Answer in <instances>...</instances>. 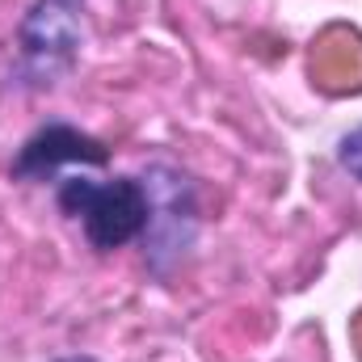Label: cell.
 <instances>
[{"label": "cell", "mask_w": 362, "mask_h": 362, "mask_svg": "<svg viewBox=\"0 0 362 362\" xmlns=\"http://www.w3.org/2000/svg\"><path fill=\"white\" fill-rule=\"evenodd\" d=\"M89 42L85 0H34L17 25V59L8 85L25 93H47L72 76Z\"/></svg>", "instance_id": "6da1fadb"}, {"label": "cell", "mask_w": 362, "mask_h": 362, "mask_svg": "<svg viewBox=\"0 0 362 362\" xmlns=\"http://www.w3.org/2000/svg\"><path fill=\"white\" fill-rule=\"evenodd\" d=\"M55 206L81 223L85 240L97 253L127 249L148 228V189L131 173H114L105 181H93L85 173L55 181Z\"/></svg>", "instance_id": "7a4b0ae2"}, {"label": "cell", "mask_w": 362, "mask_h": 362, "mask_svg": "<svg viewBox=\"0 0 362 362\" xmlns=\"http://www.w3.org/2000/svg\"><path fill=\"white\" fill-rule=\"evenodd\" d=\"M139 181L148 189V228L139 236L144 262L156 278H169L198 240V223H202L198 189L189 173H181L177 165H165V160L148 165Z\"/></svg>", "instance_id": "3957f363"}, {"label": "cell", "mask_w": 362, "mask_h": 362, "mask_svg": "<svg viewBox=\"0 0 362 362\" xmlns=\"http://www.w3.org/2000/svg\"><path fill=\"white\" fill-rule=\"evenodd\" d=\"M72 165H81V169H105L110 165V148L97 135H89V131H81V127H72L64 118H51L34 135L21 139L17 156L8 160V177L25 181V185H34V181H59V173L72 169Z\"/></svg>", "instance_id": "277c9868"}, {"label": "cell", "mask_w": 362, "mask_h": 362, "mask_svg": "<svg viewBox=\"0 0 362 362\" xmlns=\"http://www.w3.org/2000/svg\"><path fill=\"white\" fill-rule=\"evenodd\" d=\"M337 165H341L354 181H362V127L346 131V135L337 139Z\"/></svg>", "instance_id": "5b68a950"}, {"label": "cell", "mask_w": 362, "mask_h": 362, "mask_svg": "<svg viewBox=\"0 0 362 362\" xmlns=\"http://www.w3.org/2000/svg\"><path fill=\"white\" fill-rule=\"evenodd\" d=\"M55 362H97V358H89V354H68V358H55Z\"/></svg>", "instance_id": "8992f818"}]
</instances>
